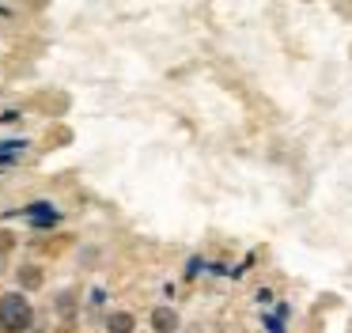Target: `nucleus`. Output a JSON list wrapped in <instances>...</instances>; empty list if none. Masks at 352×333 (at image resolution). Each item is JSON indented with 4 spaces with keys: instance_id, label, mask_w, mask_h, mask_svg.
Wrapping results in <instances>:
<instances>
[{
    "instance_id": "nucleus-3",
    "label": "nucleus",
    "mask_w": 352,
    "mask_h": 333,
    "mask_svg": "<svg viewBox=\"0 0 352 333\" xmlns=\"http://www.w3.org/2000/svg\"><path fill=\"white\" fill-rule=\"evenodd\" d=\"M133 325H137V318H133L129 310H114V314L107 318V330L110 333H133Z\"/></svg>"
},
{
    "instance_id": "nucleus-1",
    "label": "nucleus",
    "mask_w": 352,
    "mask_h": 333,
    "mask_svg": "<svg viewBox=\"0 0 352 333\" xmlns=\"http://www.w3.org/2000/svg\"><path fill=\"white\" fill-rule=\"evenodd\" d=\"M0 330L4 333H27L31 330V303L19 292L4 295L0 299Z\"/></svg>"
},
{
    "instance_id": "nucleus-2",
    "label": "nucleus",
    "mask_w": 352,
    "mask_h": 333,
    "mask_svg": "<svg viewBox=\"0 0 352 333\" xmlns=\"http://www.w3.org/2000/svg\"><path fill=\"white\" fill-rule=\"evenodd\" d=\"M152 333H178V310L175 307H155L152 310Z\"/></svg>"
},
{
    "instance_id": "nucleus-5",
    "label": "nucleus",
    "mask_w": 352,
    "mask_h": 333,
    "mask_svg": "<svg viewBox=\"0 0 352 333\" xmlns=\"http://www.w3.org/2000/svg\"><path fill=\"white\" fill-rule=\"evenodd\" d=\"M27 216H31V224H34V219H38V224H54V219H57V212L50 208V204H38V208H31Z\"/></svg>"
},
{
    "instance_id": "nucleus-6",
    "label": "nucleus",
    "mask_w": 352,
    "mask_h": 333,
    "mask_svg": "<svg viewBox=\"0 0 352 333\" xmlns=\"http://www.w3.org/2000/svg\"><path fill=\"white\" fill-rule=\"evenodd\" d=\"M0 12H8V8H4V4H0Z\"/></svg>"
},
{
    "instance_id": "nucleus-4",
    "label": "nucleus",
    "mask_w": 352,
    "mask_h": 333,
    "mask_svg": "<svg viewBox=\"0 0 352 333\" xmlns=\"http://www.w3.org/2000/svg\"><path fill=\"white\" fill-rule=\"evenodd\" d=\"M19 284H23V288H38L42 284V269H38V265H23V269H19Z\"/></svg>"
}]
</instances>
